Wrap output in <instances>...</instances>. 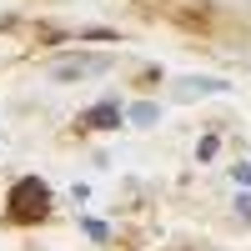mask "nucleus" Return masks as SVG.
Wrapping results in <instances>:
<instances>
[{"label":"nucleus","instance_id":"nucleus-4","mask_svg":"<svg viewBox=\"0 0 251 251\" xmlns=\"http://www.w3.org/2000/svg\"><path fill=\"white\" fill-rule=\"evenodd\" d=\"M116 121H121V106H116V100H106V106L86 111V126H116Z\"/></svg>","mask_w":251,"mask_h":251},{"label":"nucleus","instance_id":"nucleus-7","mask_svg":"<svg viewBox=\"0 0 251 251\" xmlns=\"http://www.w3.org/2000/svg\"><path fill=\"white\" fill-rule=\"evenodd\" d=\"M236 211H241V216L251 221V196H241V201H236Z\"/></svg>","mask_w":251,"mask_h":251},{"label":"nucleus","instance_id":"nucleus-6","mask_svg":"<svg viewBox=\"0 0 251 251\" xmlns=\"http://www.w3.org/2000/svg\"><path fill=\"white\" fill-rule=\"evenodd\" d=\"M231 176H236L241 186H251V161H236V171H231Z\"/></svg>","mask_w":251,"mask_h":251},{"label":"nucleus","instance_id":"nucleus-2","mask_svg":"<svg viewBox=\"0 0 251 251\" xmlns=\"http://www.w3.org/2000/svg\"><path fill=\"white\" fill-rule=\"evenodd\" d=\"M100 71H111V55H66V60L50 66L55 80H86V75H100Z\"/></svg>","mask_w":251,"mask_h":251},{"label":"nucleus","instance_id":"nucleus-5","mask_svg":"<svg viewBox=\"0 0 251 251\" xmlns=\"http://www.w3.org/2000/svg\"><path fill=\"white\" fill-rule=\"evenodd\" d=\"M131 121H136V126H156V121H161V106H151V100H146V106L131 111Z\"/></svg>","mask_w":251,"mask_h":251},{"label":"nucleus","instance_id":"nucleus-1","mask_svg":"<svg viewBox=\"0 0 251 251\" xmlns=\"http://www.w3.org/2000/svg\"><path fill=\"white\" fill-rule=\"evenodd\" d=\"M50 211V191L40 186V176H25L10 186V221H40Z\"/></svg>","mask_w":251,"mask_h":251},{"label":"nucleus","instance_id":"nucleus-3","mask_svg":"<svg viewBox=\"0 0 251 251\" xmlns=\"http://www.w3.org/2000/svg\"><path fill=\"white\" fill-rule=\"evenodd\" d=\"M216 91H226V80H216V75H186V80H176V96H181V100L216 96Z\"/></svg>","mask_w":251,"mask_h":251}]
</instances>
